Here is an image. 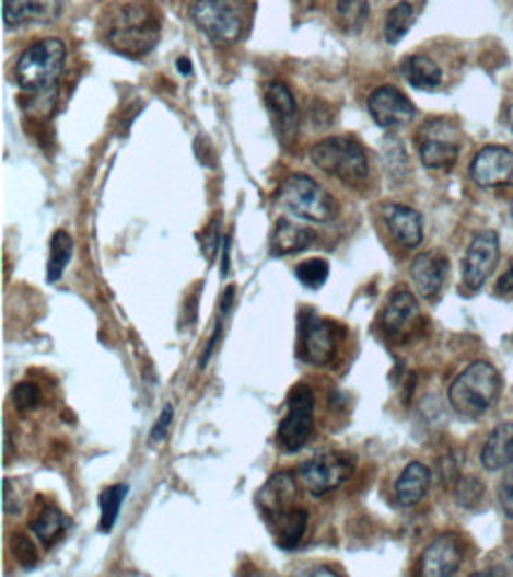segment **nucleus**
I'll return each mask as SVG.
<instances>
[{
	"instance_id": "f257e3e1",
	"label": "nucleus",
	"mask_w": 513,
	"mask_h": 577,
	"mask_svg": "<svg viewBox=\"0 0 513 577\" xmlns=\"http://www.w3.org/2000/svg\"><path fill=\"white\" fill-rule=\"evenodd\" d=\"M161 20L150 0H124L107 12L105 41L126 57H144L156 48Z\"/></svg>"
},
{
	"instance_id": "f03ea898",
	"label": "nucleus",
	"mask_w": 513,
	"mask_h": 577,
	"mask_svg": "<svg viewBox=\"0 0 513 577\" xmlns=\"http://www.w3.org/2000/svg\"><path fill=\"white\" fill-rule=\"evenodd\" d=\"M502 393V377L494 365L478 360L468 365L464 372L452 381L450 386V405L462 419H480L500 401Z\"/></svg>"
},
{
	"instance_id": "7ed1b4c3",
	"label": "nucleus",
	"mask_w": 513,
	"mask_h": 577,
	"mask_svg": "<svg viewBox=\"0 0 513 577\" xmlns=\"http://www.w3.org/2000/svg\"><path fill=\"white\" fill-rule=\"evenodd\" d=\"M67 48L60 38H40L28 46L14 67V81L24 93L48 97L57 93V83L65 71Z\"/></svg>"
},
{
	"instance_id": "20e7f679",
	"label": "nucleus",
	"mask_w": 513,
	"mask_h": 577,
	"mask_svg": "<svg viewBox=\"0 0 513 577\" xmlns=\"http://www.w3.org/2000/svg\"><path fill=\"white\" fill-rule=\"evenodd\" d=\"M311 159L319 171L353 187L362 185L370 175V161H366L364 147L353 138L339 136L322 140L311 150Z\"/></svg>"
},
{
	"instance_id": "39448f33",
	"label": "nucleus",
	"mask_w": 513,
	"mask_h": 577,
	"mask_svg": "<svg viewBox=\"0 0 513 577\" xmlns=\"http://www.w3.org/2000/svg\"><path fill=\"white\" fill-rule=\"evenodd\" d=\"M277 204L291 216L313 220V223H329L336 216V201L329 192L315 183L313 177L293 173L284 177L277 189Z\"/></svg>"
},
{
	"instance_id": "423d86ee",
	"label": "nucleus",
	"mask_w": 513,
	"mask_h": 577,
	"mask_svg": "<svg viewBox=\"0 0 513 577\" xmlns=\"http://www.w3.org/2000/svg\"><path fill=\"white\" fill-rule=\"evenodd\" d=\"M189 14L201 32L220 46H230L242 36L244 14L240 0H195Z\"/></svg>"
},
{
	"instance_id": "0eeeda50",
	"label": "nucleus",
	"mask_w": 513,
	"mask_h": 577,
	"mask_svg": "<svg viewBox=\"0 0 513 577\" xmlns=\"http://www.w3.org/2000/svg\"><path fill=\"white\" fill-rule=\"evenodd\" d=\"M355 460L346 452H322L299 466V481L313 497H325L353 476Z\"/></svg>"
},
{
	"instance_id": "6e6552de",
	"label": "nucleus",
	"mask_w": 513,
	"mask_h": 577,
	"mask_svg": "<svg viewBox=\"0 0 513 577\" xmlns=\"http://www.w3.org/2000/svg\"><path fill=\"white\" fill-rule=\"evenodd\" d=\"M313 428H315V393L311 386L299 383V386H293L289 393L287 414L280 422L277 438H280L282 448L287 452H299L305 442L311 440Z\"/></svg>"
},
{
	"instance_id": "1a4fd4ad",
	"label": "nucleus",
	"mask_w": 513,
	"mask_h": 577,
	"mask_svg": "<svg viewBox=\"0 0 513 577\" xmlns=\"http://www.w3.org/2000/svg\"><path fill=\"white\" fill-rule=\"evenodd\" d=\"M421 164L433 171H447L459 159V130L447 118H433L419 132Z\"/></svg>"
},
{
	"instance_id": "9d476101",
	"label": "nucleus",
	"mask_w": 513,
	"mask_h": 577,
	"mask_svg": "<svg viewBox=\"0 0 513 577\" xmlns=\"http://www.w3.org/2000/svg\"><path fill=\"white\" fill-rule=\"evenodd\" d=\"M299 334V355L307 365L325 367L334 360L339 346V324L315 315L313 310H303Z\"/></svg>"
},
{
	"instance_id": "9b49d317",
	"label": "nucleus",
	"mask_w": 513,
	"mask_h": 577,
	"mask_svg": "<svg viewBox=\"0 0 513 577\" xmlns=\"http://www.w3.org/2000/svg\"><path fill=\"white\" fill-rule=\"evenodd\" d=\"M497 261H500V236L492 230L478 232L466 249L462 285L466 293H476L488 282Z\"/></svg>"
},
{
	"instance_id": "f8f14e48",
	"label": "nucleus",
	"mask_w": 513,
	"mask_h": 577,
	"mask_svg": "<svg viewBox=\"0 0 513 577\" xmlns=\"http://www.w3.org/2000/svg\"><path fill=\"white\" fill-rule=\"evenodd\" d=\"M299 476H293L291 471H280L268 478V483L260 487L256 495V505L260 516L268 526L280 521L284 513L296 509V495H299Z\"/></svg>"
},
{
	"instance_id": "ddd939ff",
	"label": "nucleus",
	"mask_w": 513,
	"mask_h": 577,
	"mask_svg": "<svg viewBox=\"0 0 513 577\" xmlns=\"http://www.w3.org/2000/svg\"><path fill=\"white\" fill-rule=\"evenodd\" d=\"M464 564V542L454 532L435 538L419 558L421 577H452L457 575Z\"/></svg>"
},
{
	"instance_id": "4468645a",
	"label": "nucleus",
	"mask_w": 513,
	"mask_h": 577,
	"mask_svg": "<svg viewBox=\"0 0 513 577\" xmlns=\"http://www.w3.org/2000/svg\"><path fill=\"white\" fill-rule=\"evenodd\" d=\"M471 181L478 187H502L513 183V150L488 145L471 161Z\"/></svg>"
},
{
	"instance_id": "2eb2a0df",
	"label": "nucleus",
	"mask_w": 513,
	"mask_h": 577,
	"mask_svg": "<svg viewBox=\"0 0 513 577\" xmlns=\"http://www.w3.org/2000/svg\"><path fill=\"white\" fill-rule=\"evenodd\" d=\"M370 114L381 128H400L409 124L417 114V107L409 102L407 95H403L398 88L393 85H381L370 95Z\"/></svg>"
},
{
	"instance_id": "dca6fc26",
	"label": "nucleus",
	"mask_w": 513,
	"mask_h": 577,
	"mask_svg": "<svg viewBox=\"0 0 513 577\" xmlns=\"http://www.w3.org/2000/svg\"><path fill=\"white\" fill-rule=\"evenodd\" d=\"M417 322H419V303L415 299V293H409L407 289H398L384 308L381 327H384L386 336L393 338V342H405V338L415 332Z\"/></svg>"
},
{
	"instance_id": "f3484780",
	"label": "nucleus",
	"mask_w": 513,
	"mask_h": 577,
	"mask_svg": "<svg viewBox=\"0 0 513 577\" xmlns=\"http://www.w3.org/2000/svg\"><path fill=\"white\" fill-rule=\"evenodd\" d=\"M266 102L282 142H289L299 130V107L291 88L284 81H270L266 88Z\"/></svg>"
},
{
	"instance_id": "a211bd4d",
	"label": "nucleus",
	"mask_w": 513,
	"mask_h": 577,
	"mask_svg": "<svg viewBox=\"0 0 513 577\" xmlns=\"http://www.w3.org/2000/svg\"><path fill=\"white\" fill-rule=\"evenodd\" d=\"M447 273H450V263L443 254H438V251L419 254L412 263V282L421 299L435 301L445 287Z\"/></svg>"
},
{
	"instance_id": "6ab92c4d",
	"label": "nucleus",
	"mask_w": 513,
	"mask_h": 577,
	"mask_svg": "<svg viewBox=\"0 0 513 577\" xmlns=\"http://www.w3.org/2000/svg\"><path fill=\"white\" fill-rule=\"evenodd\" d=\"M65 0H3V20L8 26L48 24L60 18Z\"/></svg>"
},
{
	"instance_id": "aec40b11",
	"label": "nucleus",
	"mask_w": 513,
	"mask_h": 577,
	"mask_svg": "<svg viewBox=\"0 0 513 577\" xmlns=\"http://www.w3.org/2000/svg\"><path fill=\"white\" fill-rule=\"evenodd\" d=\"M381 218H384L393 240L403 249H415L421 244L423 223L415 209H409L405 204H386L384 209H381Z\"/></svg>"
},
{
	"instance_id": "412c9836",
	"label": "nucleus",
	"mask_w": 513,
	"mask_h": 577,
	"mask_svg": "<svg viewBox=\"0 0 513 577\" xmlns=\"http://www.w3.org/2000/svg\"><path fill=\"white\" fill-rule=\"evenodd\" d=\"M315 242V232L299 226L296 220L282 218L275 223L272 236H270V254L275 258L299 254V251H305Z\"/></svg>"
},
{
	"instance_id": "4be33fe9",
	"label": "nucleus",
	"mask_w": 513,
	"mask_h": 577,
	"mask_svg": "<svg viewBox=\"0 0 513 577\" xmlns=\"http://www.w3.org/2000/svg\"><path fill=\"white\" fill-rule=\"evenodd\" d=\"M480 464L486 471H504L513 464V424L494 426L480 450Z\"/></svg>"
},
{
	"instance_id": "5701e85b",
	"label": "nucleus",
	"mask_w": 513,
	"mask_h": 577,
	"mask_svg": "<svg viewBox=\"0 0 513 577\" xmlns=\"http://www.w3.org/2000/svg\"><path fill=\"white\" fill-rule=\"evenodd\" d=\"M429 485H431V471L427 464L421 462L407 464L405 471L400 473L398 483H395V499H398V505L405 509L417 507L419 501L427 497Z\"/></svg>"
},
{
	"instance_id": "b1692460",
	"label": "nucleus",
	"mask_w": 513,
	"mask_h": 577,
	"mask_svg": "<svg viewBox=\"0 0 513 577\" xmlns=\"http://www.w3.org/2000/svg\"><path fill=\"white\" fill-rule=\"evenodd\" d=\"M275 542L280 550L284 552H293L296 546L301 544L305 530H307V511L305 509H291L289 513H284L280 521H275L270 526Z\"/></svg>"
},
{
	"instance_id": "393cba45",
	"label": "nucleus",
	"mask_w": 513,
	"mask_h": 577,
	"mask_svg": "<svg viewBox=\"0 0 513 577\" xmlns=\"http://www.w3.org/2000/svg\"><path fill=\"white\" fill-rule=\"evenodd\" d=\"M403 73L409 85L417 88V91H435V88L443 83V71H440V67L431 57L423 55L407 57V62L403 65Z\"/></svg>"
},
{
	"instance_id": "a878e982",
	"label": "nucleus",
	"mask_w": 513,
	"mask_h": 577,
	"mask_svg": "<svg viewBox=\"0 0 513 577\" xmlns=\"http://www.w3.org/2000/svg\"><path fill=\"white\" fill-rule=\"evenodd\" d=\"M28 528H32V532L38 538V542L46 546V550H50V546H55L65 538L67 519L60 509L48 505L34 516V521L28 523Z\"/></svg>"
},
{
	"instance_id": "bb28decb",
	"label": "nucleus",
	"mask_w": 513,
	"mask_h": 577,
	"mask_svg": "<svg viewBox=\"0 0 513 577\" xmlns=\"http://www.w3.org/2000/svg\"><path fill=\"white\" fill-rule=\"evenodd\" d=\"M71 254H73V240L69 236V232L57 230L50 240V258H48V273H46L50 285L60 282L71 261Z\"/></svg>"
},
{
	"instance_id": "cd10ccee",
	"label": "nucleus",
	"mask_w": 513,
	"mask_h": 577,
	"mask_svg": "<svg viewBox=\"0 0 513 577\" xmlns=\"http://www.w3.org/2000/svg\"><path fill=\"white\" fill-rule=\"evenodd\" d=\"M126 497H128V485L124 483L112 485L100 495V532L114 530L116 521H119V511Z\"/></svg>"
},
{
	"instance_id": "c85d7f7f",
	"label": "nucleus",
	"mask_w": 513,
	"mask_h": 577,
	"mask_svg": "<svg viewBox=\"0 0 513 577\" xmlns=\"http://www.w3.org/2000/svg\"><path fill=\"white\" fill-rule=\"evenodd\" d=\"M336 22L348 34H355L364 26L370 14V0H334Z\"/></svg>"
},
{
	"instance_id": "c756f323",
	"label": "nucleus",
	"mask_w": 513,
	"mask_h": 577,
	"mask_svg": "<svg viewBox=\"0 0 513 577\" xmlns=\"http://www.w3.org/2000/svg\"><path fill=\"white\" fill-rule=\"evenodd\" d=\"M412 24H415V5L409 3V0H403V3L390 8V12H388L386 26H384L386 41L390 43V46L400 43L407 36L409 28H412Z\"/></svg>"
},
{
	"instance_id": "7c9ffc66",
	"label": "nucleus",
	"mask_w": 513,
	"mask_h": 577,
	"mask_svg": "<svg viewBox=\"0 0 513 577\" xmlns=\"http://www.w3.org/2000/svg\"><path fill=\"white\" fill-rule=\"evenodd\" d=\"M232 301H234V287H228L225 293H223V299H220V315H218V320H215V327H213V334H211V338H209V344H207V348H203V355H201V360H199V369L207 367L209 360H211V355H213V350H215V346H218V342H220V334H223L225 320H228V315H230Z\"/></svg>"
},
{
	"instance_id": "2f4dec72",
	"label": "nucleus",
	"mask_w": 513,
	"mask_h": 577,
	"mask_svg": "<svg viewBox=\"0 0 513 577\" xmlns=\"http://www.w3.org/2000/svg\"><path fill=\"white\" fill-rule=\"evenodd\" d=\"M296 277L305 289H322V285L329 279V265L322 258L305 261L296 268Z\"/></svg>"
},
{
	"instance_id": "473e14b6",
	"label": "nucleus",
	"mask_w": 513,
	"mask_h": 577,
	"mask_svg": "<svg viewBox=\"0 0 513 577\" xmlns=\"http://www.w3.org/2000/svg\"><path fill=\"white\" fill-rule=\"evenodd\" d=\"M40 397H43V393L34 381H20L18 386L12 389V405L20 414L34 412L40 405Z\"/></svg>"
},
{
	"instance_id": "72a5a7b5",
	"label": "nucleus",
	"mask_w": 513,
	"mask_h": 577,
	"mask_svg": "<svg viewBox=\"0 0 513 577\" xmlns=\"http://www.w3.org/2000/svg\"><path fill=\"white\" fill-rule=\"evenodd\" d=\"M482 493H486V487H482L480 481H476V478H464L457 485V491H454V497H457V501H459L462 507L474 509V507H478V501L482 499Z\"/></svg>"
},
{
	"instance_id": "f704fd0d",
	"label": "nucleus",
	"mask_w": 513,
	"mask_h": 577,
	"mask_svg": "<svg viewBox=\"0 0 513 577\" xmlns=\"http://www.w3.org/2000/svg\"><path fill=\"white\" fill-rule=\"evenodd\" d=\"M12 556L18 558V564L22 568H32V566H36V561H38L36 546L26 535H14L12 538Z\"/></svg>"
},
{
	"instance_id": "c9c22d12",
	"label": "nucleus",
	"mask_w": 513,
	"mask_h": 577,
	"mask_svg": "<svg viewBox=\"0 0 513 577\" xmlns=\"http://www.w3.org/2000/svg\"><path fill=\"white\" fill-rule=\"evenodd\" d=\"M500 507L506 519H513V466L504 473L500 483Z\"/></svg>"
},
{
	"instance_id": "e433bc0d",
	"label": "nucleus",
	"mask_w": 513,
	"mask_h": 577,
	"mask_svg": "<svg viewBox=\"0 0 513 577\" xmlns=\"http://www.w3.org/2000/svg\"><path fill=\"white\" fill-rule=\"evenodd\" d=\"M171 424H173V405H166V407H164V412L159 414V422L152 426L150 442H154V446H156V442L164 440V438H166V434H168Z\"/></svg>"
},
{
	"instance_id": "4c0bfd02",
	"label": "nucleus",
	"mask_w": 513,
	"mask_h": 577,
	"mask_svg": "<svg viewBox=\"0 0 513 577\" xmlns=\"http://www.w3.org/2000/svg\"><path fill=\"white\" fill-rule=\"evenodd\" d=\"M220 246V234H218V228L215 223L209 228V234L203 236V251H207V258H213V249Z\"/></svg>"
},
{
	"instance_id": "58836bf2",
	"label": "nucleus",
	"mask_w": 513,
	"mask_h": 577,
	"mask_svg": "<svg viewBox=\"0 0 513 577\" xmlns=\"http://www.w3.org/2000/svg\"><path fill=\"white\" fill-rule=\"evenodd\" d=\"M497 293L500 296L513 293V263L509 265V270L500 277V282H497Z\"/></svg>"
},
{
	"instance_id": "ea45409f",
	"label": "nucleus",
	"mask_w": 513,
	"mask_h": 577,
	"mask_svg": "<svg viewBox=\"0 0 513 577\" xmlns=\"http://www.w3.org/2000/svg\"><path fill=\"white\" fill-rule=\"evenodd\" d=\"M296 575H339V570L327 568V566H319V568H313V570H299Z\"/></svg>"
},
{
	"instance_id": "a19ab883",
	"label": "nucleus",
	"mask_w": 513,
	"mask_h": 577,
	"mask_svg": "<svg viewBox=\"0 0 513 577\" xmlns=\"http://www.w3.org/2000/svg\"><path fill=\"white\" fill-rule=\"evenodd\" d=\"M178 69L185 73V77H189V73H193V65H189V59H187V57L178 59Z\"/></svg>"
},
{
	"instance_id": "79ce46f5",
	"label": "nucleus",
	"mask_w": 513,
	"mask_h": 577,
	"mask_svg": "<svg viewBox=\"0 0 513 577\" xmlns=\"http://www.w3.org/2000/svg\"><path fill=\"white\" fill-rule=\"evenodd\" d=\"M504 575H513V554H511L509 561H506V570H504Z\"/></svg>"
},
{
	"instance_id": "37998d69",
	"label": "nucleus",
	"mask_w": 513,
	"mask_h": 577,
	"mask_svg": "<svg viewBox=\"0 0 513 577\" xmlns=\"http://www.w3.org/2000/svg\"><path fill=\"white\" fill-rule=\"evenodd\" d=\"M509 128H511V132H513V107L509 109Z\"/></svg>"
}]
</instances>
